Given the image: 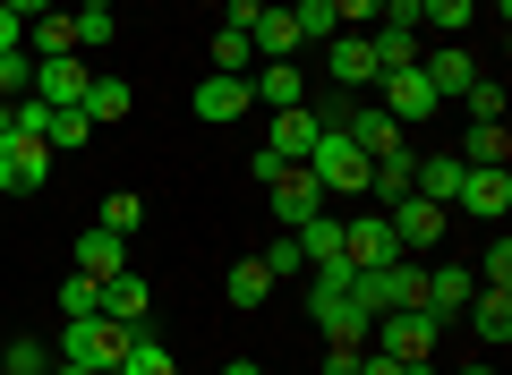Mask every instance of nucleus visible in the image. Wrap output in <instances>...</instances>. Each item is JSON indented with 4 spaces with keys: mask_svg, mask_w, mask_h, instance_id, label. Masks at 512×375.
<instances>
[{
    "mask_svg": "<svg viewBox=\"0 0 512 375\" xmlns=\"http://www.w3.org/2000/svg\"><path fill=\"white\" fill-rule=\"evenodd\" d=\"M35 86V52H0V103H18Z\"/></svg>",
    "mask_w": 512,
    "mask_h": 375,
    "instance_id": "nucleus-39",
    "label": "nucleus"
},
{
    "mask_svg": "<svg viewBox=\"0 0 512 375\" xmlns=\"http://www.w3.org/2000/svg\"><path fill=\"white\" fill-rule=\"evenodd\" d=\"M367 52H376V77H384V69H419V60H427V35H419V26H367Z\"/></svg>",
    "mask_w": 512,
    "mask_h": 375,
    "instance_id": "nucleus-20",
    "label": "nucleus"
},
{
    "mask_svg": "<svg viewBox=\"0 0 512 375\" xmlns=\"http://www.w3.org/2000/svg\"><path fill=\"white\" fill-rule=\"evenodd\" d=\"M376 94H384L376 111H384L393 128H410V120H436V111H444V103H436V86H427V69H384V77H376Z\"/></svg>",
    "mask_w": 512,
    "mask_h": 375,
    "instance_id": "nucleus-4",
    "label": "nucleus"
},
{
    "mask_svg": "<svg viewBox=\"0 0 512 375\" xmlns=\"http://www.w3.org/2000/svg\"><path fill=\"white\" fill-rule=\"evenodd\" d=\"M60 316H103V282L69 273V282H60Z\"/></svg>",
    "mask_w": 512,
    "mask_h": 375,
    "instance_id": "nucleus-36",
    "label": "nucleus"
},
{
    "mask_svg": "<svg viewBox=\"0 0 512 375\" xmlns=\"http://www.w3.org/2000/svg\"><path fill=\"white\" fill-rule=\"evenodd\" d=\"M9 9H18V18H26V26H35V18H43V9H60V0H9Z\"/></svg>",
    "mask_w": 512,
    "mask_h": 375,
    "instance_id": "nucleus-47",
    "label": "nucleus"
},
{
    "mask_svg": "<svg viewBox=\"0 0 512 375\" xmlns=\"http://www.w3.org/2000/svg\"><path fill=\"white\" fill-rule=\"evenodd\" d=\"M308 171H316V188H325V205L333 197H367V154L342 137V128H325V137L308 145Z\"/></svg>",
    "mask_w": 512,
    "mask_h": 375,
    "instance_id": "nucleus-3",
    "label": "nucleus"
},
{
    "mask_svg": "<svg viewBox=\"0 0 512 375\" xmlns=\"http://www.w3.org/2000/svg\"><path fill=\"white\" fill-rule=\"evenodd\" d=\"M325 375H359V350H325Z\"/></svg>",
    "mask_w": 512,
    "mask_h": 375,
    "instance_id": "nucleus-46",
    "label": "nucleus"
},
{
    "mask_svg": "<svg viewBox=\"0 0 512 375\" xmlns=\"http://www.w3.org/2000/svg\"><path fill=\"white\" fill-rule=\"evenodd\" d=\"M453 205H461L470 222H504V205H512V171H461Z\"/></svg>",
    "mask_w": 512,
    "mask_h": 375,
    "instance_id": "nucleus-12",
    "label": "nucleus"
},
{
    "mask_svg": "<svg viewBox=\"0 0 512 375\" xmlns=\"http://www.w3.org/2000/svg\"><path fill=\"white\" fill-rule=\"evenodd\" d=\"M222 375H265V367H256V358H231V367H222Z\"/></svg>",
    "mask_w": 512,
    "mask_h": 375,
    "instance_id": "nucleus-48",
    "label": "nucleus"
},
{
    "mask_svg": "<svg viewBox=\"0 0 512 375\" xmlns=\"http://www.w3.org/2000/svg\"><path fill=\"white\" fill-rule=\"evenodd\" d=\"M308 316L325 324V341H333V350H359V341H367V324H376L359 299H350V290H308Z\"/></svg>",
    "mask_w": 512,
    "mask_h": 375,
    "instance_id": "nucleus-9",
    "label": "nucleus"
},
{
    "mask_svg": "<svg viewBox=\"0 0 512 375\" xmlns=\"http://www.w3.org/2000/svg\"><path fill=\"white\" fill-rule=\"evenodd\" d=\"M470 171H504V154H512V128L504 120H461V145H453Z\"/></svg>",
    "mask_w": 512,
    "mask_h": 375,
    "instance_id": "nucleus-16",
    "label": "nucleus"
},
{
    "mask_svg": "<svg viewBox=\"0 0 512 375\" xmlns=\"http://www.w3.org/2000/svg\"><path fill=\"white\" fill-rule=\"evenodd\" d=\"M0 52H26V18L9 9V0H0Z\"/></svg>",
    "mask_w": 512,
    "mask_h": 375,
    "instance_id": "nucleus-44",
    "label": "nucleus"
},
{
    "mask_svg": "<svg viewBox=\"0 0 512 375\" xmlns=\"http://www.w3.org/2000/svg\"><path fill=\"white\" fill-rule=\"evenodd\" d=\"M419 69L436 86V103H470V86H478V52H427Z\"/></svg>",
    "mask_w": 512,
    "mask_h": 375,
    "instance_id": "nucleus-17",
    "label": "nucleus"
},
{
    "mask_svg": "<svg viewBox=\"0 0 512 375\" xmlns=\"http://www.w3.org/2000/svg\"><path fill=\"white\" fill-rule=\"evenodd\" d=\"M393 307H427V265H393Z\"/></svg>",
    "mask_w": 512,
    "mask_h": 375,
    "instance_id": "nucleus-40",
    "label": "nucleus"
},
{
    "mask_svg": "<svg viewBox=\"0 0 512 375\" xmlns=\"http://www.w3.org/2000/svg\"><path fill=\"white\" fill-rule=\"evenodd\" d=\"M137 222H146V197H128V188H111V197H103V231H137Z\"/></svg>",
    "mask_w": 512,
    "mask_h": 375,
    "instance_id": "nucleus-37",
    "label": "nucleus"
},
{
    "mask_svg": "<svg viewBox=\"0 0 512 375\" xmlns=\"http://www.w3.org/2000/svg\"><path fill=\"white\" fill-rule=\"evenodd\" d=\"M128 103H137L128 77H94V86H86V120H94V128H103V120H128Z\"/></svg>",
    "mask_w": 512,
    "mask_h": 375,
    "instance_id": "nucleus-29",
    "label": "nucleus"
},
{
    "mask_svg": "<svg viewBox=\"0 0 512 375\" xmlns=\"http://www.w3.org/2000/svg\"><path fill=\"white\" fill-rule=\"evenodd\" d=\"M43 367H52V341H35V333H18L0 350V375H43Z\"/></svg>",
    "mask_w": 512,
    "mask_h": 375,
    "instance_id": "nucleus-34",
    "label": "nucleus"
},
{
    "mask_svg": "<svg viewBox=\"0 0 512 375\" xmlns=\"http://www.w3.org/2000/svg\"><path fill=\"white\" fill-rule=\"evenodd\" d=\"M43 375H94V367H69V358H52V367H43Z\"/></svg>",
    "mask_w": 512,
    "mask_h": 375,
    "instance_id": "nucleus-49",
    "label": "nucleus"
},
{
    "mask_svg": "<svg viewBox=\"0 0 512 375\" xmlns=\"http://www.w3.org/2000/svg\"><path fill=\"white\" fill-rule=\"evenodd\" d=\"M222 299H231V307H239V316H256V307L274 299V273L256 265V256H239V265H231V273H222Z\"/></svg>",
    "mask_w": 512,
    "mask_h": 375,
    "instance_id": "nucleus-22",
    "label": "nucleus"
},
{
    "mask_svg": "<svg viewBox=\"0 0 512 375\" xmlns=\"http://www.w3.org/2000/svg\"><path fill=\"white\" fill-rule=\"evenodd\" d=\"M342 256L359 273H384V265H402V239H393L384 214H342Z\"/></svg>",
    "mask_w": 512,
    "mask_h": 375,
    "instance_id": "nucleus-5",
    "label": "nucleus"
},
{
    "mask_svg": "<svg viewBox=\"0 0 512 375\" xmlns=\"http://www.w3.org/2000/svg\"><path fill=\"white\" fill-rule=\"evenodd\" d=\"M52 145L43 137H0V197H35L43 179H52Z\"/></svg>",
    "mask_w": 512,
    "mask_h": 375,
    "instance_id": "nucleus-6",
    "label": "nucleus"
},
{
    "mask_svg": "<svg viewBox=\"0 0 512 375\" xmlns=\"http://www.w3.org/2000/svg\"><path fill=\"white\" fill-rule=\"evenodd\" d=\"M248 69H256V43L239 35V26H222L214 35V77H248Z\"/></svg>",
    "mask_w": 512,
    "mask_h": 375,
    "instance_id": "nucleus-32",
    "label": "nucleus"
},
{
    "mask_svg": "<svg viewBox=\"0 0 512 375\" xmlns=\"http://www.w3.org/2000/svg\"><path fill=\"white\" fill-rule=\"evenodd\" d=\"M384 222H393V239H402V256H427V248L444 239V205L419 197V188H410L402 205H384Z\"/></svg>",
    "mask_w": 512,
    "mask_h": 375,
    "instance_id": "nucleus-8",
    "label": "nucleus"
},
{
    "mask_svg": "<svg viewBox=\"0 0 512 375\" xmlns=\"http://www.w3.org/2000/svg\"><path fill=\"white\" fill-rule=\"evenodd\" d=\"M325 137V120H316V111H274V128H265V154H282V162H308V145Z\"/></svg>",
    "mask_w": 512,
    "mask_h": 375,
    "instance_id": "nucleus-15",
    "label": "nucleus"
},
{
    "mask_svg": "<svg viewBox=\"0 0 512 375\" xmlns=\"http://www.w3.org/2000/svg\"><path fill=\"white\" fill-rule=\"evenodd\" d=\"M256 265L274 273V282H291V273H299V265H308V256H299V239H291V231H282V239H274V248L256 256Z\"/></svg>",
    "mask_w": 512,
    "mask_h": 375,
    "instance_id": "nucleus-41",
    "label": "nucleus"
},
{
    "mask_svg": "<svg viewBox=\"0 0 512 375\" xmlns=\"http://www.w3.org/2000/svg\"><path fill=\"white\" fill-rule=\"evenodd\" d=\"M111 375H180V358H171L154 333H137V341H128V358H120Z\"/></svg>",
    "mask_w": 512,
    "mask_h": 375,
    "instance_id": "nucleus-30",
    "label": "nucleus"
},
{
    "mask_svg": "<svg viewBox=\"0 0 512 375\" xmlns=\"http://www.w3.org/2000/svg\"><path fill=\"white\" fill-rule=\"evenodd\" d=\"M478 290H512V239L495 231V248L478 256Z\"/></svg>",
    "mask_w": 512,
    "mask_h": 375,
    "instance_id": "nucleus-38",
    "label": "nucleus"
},
{
    "mask_svg": "<svg viewBox=\"0 0 512 375\" xmlns=\"http://www.w3.org/2000/svg\"><path fill=\"white\" fill-rule=\"evenodd\" d=\"M291 239H299V256H308V265H325V256H342V214L325 205V214H308Z\"/></svg>",
    "mask_w": 512,
    "mask_h": 375,
    "instance_id": "nucleus-27",
    "label": "nucleus"
},
{
    "mask_svg": "<svg viewBox=\"0 0 512 375\" xmlns=\"http://www.w3.org/2000/svg\"><path fill=\"white\" fill-rule=\"evenodd\" d=\"M470 290H478V273H470V265H427V316L453 324L461 307H470Z\"/></svg>",
    "mask_w": 512,
    "mask_h": 375,
    "instance_id": "nucleus-19",
    "label": "nucleus"
},
{
    "mask_svg": "<svg viewBox=\"0 0 512 375\" xmlns=\"http://www.w3.org/2000/svg\"><path fill=\"white\" fill-rule=\"evenodd\" d=\"M470 120H504V86H495V77L470 86Z\"/></svg>",
    "mask_w": 512,
    "mask_h": 375,
    "instance_id": "nucleus-42",
    "label": "nucleus"
},
{
    "mask_svg": "<svg viewBox=\"0 0 512 375\" xmlns=\"http://www.w3.org/2000/svg\"><path fill=\"white\" fill-rule=\"evenodd\" d=\"M436 333H444V324L427 316V307H393V316L367 324V341H376L384 358H402V367H427V358H436Z\"/></svg>",
    "mask_w": 512,
    "mask_h": 375,
    "instance_id": "nucleus-2",
    "label": "nucleus"
},
{
    "mask_svg": "<svg viewBox=\"0 0 512 375\" xmlns=\"http://www.w3.org/2000/svg\"><path fill=\"white\" fill-rule=\"evenodd\" d=\"M291 26H299V43H316V52H325V43L342 35V18H333V0H291Z\"/></svg>",
    "mask_w": 512,
    "mask_h": 375,
    "instance_id": "nucleus-28",
    "label": "nucleus"
},
{
    "mask_svg": "<svg viewBox=\"0 0 512 375\" xmlns=\"http://www.w3.org/2000/svg\"><path fill=\"white\" fill-rule=\"evenodd\" d=\"M86 86H94L86 60H77V52H52V60H35V86H26V94L52 103V111H69V103H86Z\"/></svg>",
    "mask_w": 512,
    "mask_h": 375,
    "instance_id": "nucleus-10",
    "label": "nucleus"
},
{
    "mask_svg": "<svg viewBox=\"0 0 512 375\" xmlns=\"http://www.w3.org/2000/svg\"><path fill=\"white\" fill-rule=\"evenodd\" d=\"M248 94H256V111H291L299 94H308V77H299V60H256Z\"/></svg>",
    "mask_w": 512,
    "mask_h": 375,
    "instance_id": "nucleus-13",
    "label": "nucleus"
},
{
    "mask_svg": "<svg viewBox=\"0 0 512 375\" xmlns=\"http://www.w3.org/2000/svg\"><path fill=\"white\" fill-rule=\"evenodd\" d=\"M146 333V324H111V316H69L60 324V341H52V358H69V367H94V375H111L128 358V341Z\"/></svg>",
    "mask_w": 512,
    "mask_h": 375,
    "instance_id": "nucleus-1",
    "label": "nucleus"
},
{
    "mask_svg": "<svg viewBox=\"0 0 512 375\" xmlns=\"http://www.w3.org/2000/svg\"><path fill=\"white\" fill-rule=\"evenodd\" d=\"M146 282H137V273H111V282H103V316L111 324H146Z\"/></svg>",
    "mask_w": 512,
    "mask_h": 375,
    "instance_id": "nucleus-25",
    "label": "nucleus"
},
{
    "mask_svg": "<svg viewBox=\"0 0 512 375\" xmlns=\"http://www.w3.org/2000/svg\"><path fill=\"white\" fill-rule=\"evenodd\" d=\"M77 273H86V282H111V273H128V239H120V231H103V222H94V231H77Z\"/></svg>",
    "mask_w": 512,
    "mask_h": 375,
    "instance_id": "nucleus-18",
    "label": "nucleus"
},
{
    "mask_svg": "<svg viewBox=\"0 0 512 375\" xmlns=\"http://www.w3.org/2000/svg\"><path fill=\"white\" fill-rule=\"evenodd\" d=\"M248 43H256V60H299V52H308L299 26H291V9H265V18L248 26Z\"/></svg>",
    "mask_w": 512,
    "mask_h": 375,
    "instance_id": "nucleus-23",
    "label": "nucleus"
},
{
    "mask_svg": "<svg viewBox=\"0 0 512 375\" xmlns=\"http://www.w3.org/2000/svg\"><path fill=\"white\" fill-rule=\"evenodd\" d=\"M256 18H265V0H222V26H239V35H248Z\"/></svg>",
    "mask_w": 512,
    "mask_h": 375,
    "instance_id": "nucleus-43",
    "label": "nucleus"
},
{
    "mask_svg": "<svg viewBox=\"0 0 512 375\" xmlns=\"http://www.w3.org/2000/svg\"><path fill=\"white\" fill-rule=\"evenodd\" d=\"M94 137V120H86V103H69V111H52V120H43V145H52V154H77V145Z\"/></svg>",
    "mask_w": 512,
    "mask_h": 375,
    "instance_id": "nucleus-31",
    "label": "nucleus"
},
{
    "mask_svg": "<svg viewBox=\"0 0 512 375\" xmlns=\"http://www.w3.org/2000/svg\"><path fill=\"white\" fill-rule=\"evenodd\" d=\"M265 197H274V222H282V231H299L308 214H325V188H316L308 162H282V179H265Z\"/></svg>",
    "mask_w": 512,
    "mask_h": 375,
    "instance_id": "nucleus-7",
    "label": "nucleus"
},
{
    "mask_svg": "<svg viewBox=\"0 0 512 375\" xmlns=\"http://www.w3.org/2000/svg\"><path fill=\"white\" fill-rule=\"evenodd\" d=\"M461 171H470V162H461V154H419V179H410V188H419V197H436V205H453Z\"/></svg>",
    "mask_w": 512,
    "mask_h": 375,
    "instance_id": "nucleus-26",
    "label": "nucleus"
},
{
    "mask_svg": "<svg viewBox=\"0 0 512 375\" xmlns=\"http://www.w3.org/2000/svg\"><path fill=\"white\" fill-rule=\"evenodd\" d=\"M26 52L52 60V52H77V9H43L35 26H26Z\"/></svg>",
    "mask_w": 512,
    "mask_h": 375,
    "instance_id": "nucleus-24",
    "label": "nucleus"
},
{
    "mask_svg": "<svg viewBox=\"0 0 512 375\" xmlns=\"http://www.w3.org/2000/svg\"><path fill=\"white\" fill-rule=\"evenodd\" d=\"M478 0H419V26H436V35H470Z\"/></svg>",
    "mask_w": 512,
    "mask_h": 375,
    "instance_id": "nucleus-33",
    "label": "nucleus"
},
{
    "mask_svg": "<svg viewBox=\"0 0 512 375\" xmlns=\"http://www.w3.org/2000/svg\"><path fill=\"white\" fill-rule=\"evenodd\" d=\"M103 43H120V18L111 9H77V52H103Z\"/></svg>",
    "mask_w": 512,
    "mask_h": 375,
    "instance_id": "nucleus-35",
    "label": "nucleus"
},
{
    "mask_svg": "<svg viewBox=\"0 0 512 375\" xmlns=\"http://www.w3.org/2000/svg\"><path fill=\"white\" fill-rule=\"evenodd\" d=\"M325 77H333L342 94H367V86H376V52H367V35H350V26H342V35L325 43Z\"/></svg>",
    "mask_w": 512,
    "mask_h": 375,
    "instance_id": "nucleus-11",
    "label": "nucleus"
},
{
    "mask_svg": "<svg viewBox=\"0 0 512 375\" xmlns=\"http://www.w3.org/2000/svg\"><path fill=\"white\" fill-rule=\"evenodd\" d=\"M359 375H402V358H384V350H367V358H359Z\"/></svg>",
    "mask_w": 512,
    "mask_h": 375,
    "instance_id": "nucleus-45",
    "label": "nucleus"
},
{
    "mask_svg": "<svg viewBox=\"0 0 512 375\" xmlns=\"http://www.w3.org/2000/svg\"><path fill=\"white\" fill-rule=\"evenodd\" d=\"M453 324H470L487 350H504V341H512V290H470V307H461Z\"/></svg>",
    "mask_w": 512,
    "mask_h": 375,
    "instance_id": "nucleus-14",
    "label": "nucleus"
},
{
    "mask_svg": "<svg viewBox=\"0 0 512 375\" xmlns=\"http://www.w3.org/2000/svg\"><path fill=\"white\" fill-rule=\"evenodd\" d=\"M248 111H256L248 77H205L197 86V120H248Z\"/></svg>",
    "mask_w": 512,
    "mask_h": 375,
    "instance_id": "nucleus-21",
    "label": "nucleus"
},
{
    "mask_svg": "<svg viewBox=\"0 0 512 375\" xmlns=\"http://www.w3.org/2000/svg\"><path fill=\"white\" fill-rule=\"evenodd\" d=\"M69 9H120V0H69Z\"/></svg>",
    "mask_w": 512,
    "mask_h": 375,
    "instance_id": "nucleus-50",
    "label": "nucleus"
},
{
    "mask_svg": "<svg viewBox=\"0 0 512 375\" xmlns=\"http://www.w3.org/2000/svg\"><path fill=\"white\" fill-rule=\"evenodd\" d=\"M461 375H495V367H461Z\"/></svg>",
    "mask_w": 512,
    "mask_h": 375,
    "instance_id": "nucleus-51",
    "label": "nucleus"
}]
</instances>
